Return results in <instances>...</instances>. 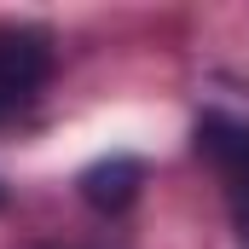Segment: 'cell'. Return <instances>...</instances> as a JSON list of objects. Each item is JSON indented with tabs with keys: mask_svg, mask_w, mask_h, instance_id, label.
Segmentation results:
<instances>
[{
	"mask_svg": "<svg viewBox=\"0 0 249 249\" xmlns=\"http://www.w3.org/2000/svg\"><path fill=\"white\" fill-rule=\"evenodd\" d=\"M47 81H53V41L41 29H6L0 23V122L29 110Z\"/></svg>",
	"mask_w": 249,
	"mask_h": 249,
	"instance_id": "cell-2",
	"label": "cell"
},
{
	"mask_svg": "<svg viewBox=\"0 0 249 249\" xmlns=\"http://www.w3.org/2000/svg\"><path fill=\"white\" fill-rule=\"evenodd\" d=\"M197 157L220 174L232 226L249 244V122L232 116V110H203L197 116Z\"/></svg>",
	"mask_w": 249,
	"mask_h": 249,
	"instance_id": "cell-1",
	"label": "cell"
},
{
	"mask_svg": "<svg viewBox=\"0 0 249 249\" xmlns=\"http://www.w3.org/2000/svg\"><path fill=\"white\" fill-rule=\"evenodd\" d=\"M0 197H6V191H0Z\"/></svg>",
	"mask_w": 249,
	"mask_h": 249,
	"instance_id": "cell-4",
	"label": "cell"
},
{
	"mask_svg": "<svg viewBox=\"0 0 249 249\" xmlns=\"http://www.w3.org/2000/svg\"><path fill=\"white\" fill-rule=\"evenodd\" d=\"M81 197H87V209H99V214H122L127 203L139 197V186H145V162L139 157H99L93 168H81Z\"/></svg>",
	"mask_w": 249,
	"mask_h": 249,
	"instance_id": "cell-3",
	"label": "cell"
}]
</instances>
